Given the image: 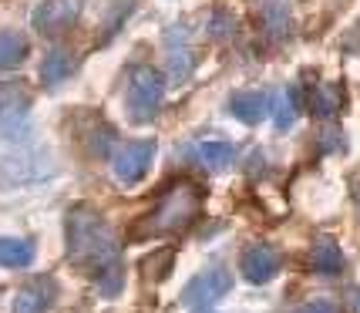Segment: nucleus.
<instances>
[{"instance_id": "nucleus-4", "label": "nucleus", "mask_w": 360, "mask_h": 313, "mask_svg": "<svg viewBox=\"0 0 360 313\" xmlns=\"http://www.w3.org/2000/svg\"><path fill=\"white\" fill-rule=\"evenodd\" d=\"M233 286V276L226 267H209L205 273H199L195 280L182 290V303L186 307H195V310H209L216 300H222Z\"/></svg>"}, {"instance_id": "nucleus-18", "label": "nucleus", "mask_w": 360, "mask_h": 313, "mask_svg": "<svg viewBox=\"0 0 360 313\" xmlns=\"http://www.w3.org/2000/svg\"><path fill=\"white\" fill-rule=\"evenodd\" d=\"M300 313H337V307H333L330 300H314V303L300 307Z\"/></svg>"}, {"instance_id": "nucleus-3", "label": "nucleus", "mask_w": 360, "mask_h": 313, "mask_svg": "<svg viewBox=\"0 0 360 313\" xmlns=\"http://www.w3.org/2000/svg\"><path fill=\"white\" fill-rule=\"evenodd\" d=\"M162 94H165V81L158 71L152 68H139L131 75V84H128V115L131 122H152L155 111L162 108Z\"/></svg>"}, {"instance_id": "nucleus-19", "label": "nucleus", "mask_w": 360, "mask_h": 313, "mask_svg": "<svg viewBox=\"0 0 360 313\" xmlns=\"http://www.w3.org/2000/svg\"><path fill=\"white\" fill-rule=\"evenodd\" d=\"M347 303H350V313H360V290H354V293H350V300H347Z\"/></svg>"}, {"instance_id": "nucleus-14", "label": "nucleus", "mask_w": 360, "mask_h": 313, "mask_svg": "<svg viewBox=\"0 0 360 313\" xmlns=\"http://www.w3.org/2000/svg\"><path fill=\"white\" fill-rule=\"evenodd\" d=\"M27 37L17 31H0V71H7V68H17V64L27 58Z\"/></svg>"}, {"instance_id": "nucleus-2", "label": "nucleus", "mask_w": 360, "mask_h": 313, "mask_svg": "<svg viewBox=\"0 0 360 313\" xmlns=\"http://www.w3.org/2000/svg\"><path fill=\"white\" fill-rule=\"evenodd\" d=\"M202 205V189L195 182H175L162 199L155 203V209L139 222V236H158V233H182L188 222L199 216Z\"/></svg>"}, {"instance_id": "nucleus-20", "label": "nucleus", "mask_w": 360, "mask_h": 313, "mask_svg": "<svg viewBox=\"0 0 360 313\" xmlns=\"http://www.w3.org/2000/svg\"><path fill=\"white\" fill-rule=\"evenodd\" d=\"M195 313H216V310H195Z\"/></svg>"}, {"instance_id": "nucleus-9", "label": "nucleus", "mask_w": 360, "mask_h": 313, "mask_svg": "<svg viewBox=\"0 0 360 313\" xmlns=\"http://www.w3.org/2000/svg\"><path fill=\"white\" fill-rule=\"evenodd\" d=\"M195 158H199V165L209 169V172H226L236 162V148L229 141H199V145H195Z\"/></svg>"}, {"instance_id": "nucleus-5", "label": "nucleus", "mask_w": 360, "mask_h": 313, "mask_svg": "<svg viewBox=\"0 0 360 313\" xmlns=\"http://www.w3.org/2000/svg\"><path fill=\"white\" fill-rule=\"evenodd\" d=\"M81 0H44L34 11V31L44 37H61L75 20H78Z\"/></svg>"}, {"instance_id": "nucleus-17", "label": "nucleus", "mask_w": 360, "mask_h": 313, "mask_svg": "<svg viewBox=\"0 0 360 313\" xmlns=\"http://www.w3.org/2000/svg\"><path fill=\"white\" fill-rule=\"evenodd\" d=\"M269 111H273V122H276V128H280V132L293 128V122H297V94H293V91H280L273 101H269Z\"/></svg>"}, {"instance_id": "nucleus-15", "label": "nucleus", "mask_w": 360, "mask_h": 313, "mask_svg": "<svg viewBox=\"0 0 360 313\" xmlns=\"http://www.w3.org/2000/svg\"><path fill=\"white\" fill-rule=\"evenodd\" d=\"M310 267L316 273H340L344 269V256L337 250V243H330V239H320L310 253Z\"/></svg>"}, {"instance_id": "nucleus-16", "label": "nucleus", "mask_w": 360, "mask_h": 313, "mask_svg": "<svg viewBox=\"0 0 360 313\" xmlns=\"http://www.w3.org/2000/svg\"><path fill=\"white\" fill-rule=\"evenodd\" d=\"M340 105H344V94H340V88H330V84H323V88L310 91V111H314L316 118H333V115L340 111Z\"/></svg>"}, {"instance_id": "nucleus-12", "label": "nucleus", "mask_w": 360, "mask_h": 313, "mask_svg": "<svg viewBox=\"0 0 360 313\" xmlns=\"http://www.w3.org/2000/svg\"><path fill=\"white\" fill-rule=\"evenodd\" d=\"M34 263V243L14 239V236H0V267L24 269Z\"/></svg>"}, {"instance_id": "nucleus-6", "label": "nucleus", "mask_w": 360, "mask_h": 313, "mask_svg": "<svg viewBox=\"0 0 360 313\" xmlns=\"http://www.w3.org/2000/svg\"><path fill=\"white\" fill-rule=\"evenodd\" d=\"M152 158H155V141H131L125 148H118V155H115V175L122 182H139L141 175L148 172Z\"/></svg>"}, {"instance_id": "nucleus-13", "label": "nucleus", "mask_w": 360, "mask_h": 313, "mask_svg": "<svg viewBox=\"0 0 360 313\" xmlns=\"http://www.w3.org/2000/svg\"><path fill=\"white\" fill-rule=\"evenodd\" d=\"M71 71H75V58H71V51L54 47V51L44 58V64H41V81H44V84H61L64 78H71Z\"/></svg>"}, {"instance_id": "nucleus-1", "label": "nucleus", "mask_w": 360, "mask_h": 313, "mask_svg": "<svg viewBox=\"0 0 360 313\" xmlns=\"http://www.w3.org/2000/svg\"><path fill=\"white\" fill-rule=\"evenodd\" d=\"M68 260L88 273L105 297L122 290V267H118V243L111 236L108 222L94 209L78 205L68 216Z\"/></svg>"}, {"instance_id": "nucleus-11", "label": "nucleus", "mask_w": 360, "mask_h": 313, "mask_svg": "<svg viewBox=\"0 0 360 313\" xmlns=\"http://www.w3.org/2000/svg\"><path fill=\"white\" fill-rule=\"evenodd\" d=\"M229 111L243 125H256V122H263V115L269 111V101H266V94H259V91H243L229 101Z\"/></svg>"}, {"instance_id": "nucleus-10", "label": "nucleus", "mask_w": 360, "mask_h": 313, "mask_svg": "<svg viewBox=\"0 0 360 313\" xmlns=\"http://www.w3.org/2000/svg\"><path fill=\"white\" fill-rule=\"evenodd\" d=\"M31 98L20 84H0V125H14L27 115Z\"/></svg>"}, {"instance_id": "nucleus-8", "label": "nucleus", "mask_w": 360, "mask_h": 313, "mask_svg": "<svg viewBox=\"0 0 360 313\" xmlns=\"http://www.w3.org/2000/svg\"><path fill=\"white\" fill-rule=\"evenodd\" d=\"M280 269V253L269 246H250L243 253V276L250 283H269Z\"/></svg>"}, {"instance_id": "nucleus-7", "label": "nucleus", "mask_w": 360, "mask_h": 313, "mask_svg": "<svg viewBox=\"0 0 360 313\" xmlns=\"http://www.w3.org/2000/svg\"><path fill=\"white\" fill-rule=\"evenodd\" d=\"M58 300V283L51 276H37V280L24 283L14 297V313H47Z\"/></svg>"}]
</instances>
